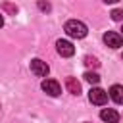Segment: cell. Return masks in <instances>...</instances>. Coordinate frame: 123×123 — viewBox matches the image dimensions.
<instances>
[{
  "instance_id": "obj_1",
  "label": "cell",
  "mask_w": 123,
  "mask_h": 123,
  "mask_svg": "<svg viewBox=\"0 0 123 123\" xmlns=\"http://www.w3.org/2000/svg\"><path fill=\"white\" fill-rule=\"evenodd\" d=\"M65 33H67L71 38H85L86 33H88V29H86V25H85L83 21L69 19V21L65 23Z\"/></svg>"
},
{
  "instance_id": "obj_2",
  "label": "cell",
  "mask_w": 123,
  "mask_h": 123,
  "mask_svg": "<svg viewBox=\"0 0 123 123\" xmlns=\"http://www.w3.org/2000/svg\"><path fill=\"white\" fill-rule=\"evenodd\" d=\"M88 100H90L92 104H96V106H104V104L108 102V92L102 90V88H98V86H94V88H90V92H88Z\"/></svg>"
},
{
  "instance_id": "obj_3",
  "label": "cell",
  "mask_w": 123,
  "mask_h": 123,
  "mask_svg": "<svg viewBox=\"0 0 123 123\" xmlns=\"http://www.w3.org/2000/svg\"><path fill=\"white\" fill-rule=\"evenodd\" d=\"M40 86H42V90H44L48 96H60V94H62V86H60V83L54 81V79H44Z\"/></svg>"
},
{
  "instance_id": "obj_4",
  "label": "cell",
  "mask_w": 123,
  "mask_h": 123,
  "mask_svg": "<svg viewBox=\"0 0 123 123\" xmlns=\"http://www.w3.org/2000/svg\"><path fill=\"white\" fill-rule=\"evenodd\" d=\"M104 42L110 48H119L123 44V35H119L115 31H108V33H104Z\"/></svg>"
},
{
  "instance_id": "obj_5",
  "label": "cell",
  "mask_w": 123,
  "mask_h": 123,
  "mask_svg": "<svg viewBox=\"0 0 123 123\" xmlns=\"http://www.w3.org/2000/svg\"><path fill=\"white\" fill-rule=\"evenodd\" d=\"M56 48H58V54L62 56V58H71L73 54H75V46L69 42V40H58L56 42Z\"/></svg>"
},
{
  "instance_id": "obj_6",
  "label": "cell",
  "mask_w": 123,
  "mask_h": 123,
  "mask_svg": "<svg viewBox=\"0 0 123 123\" xmlns=\"http://www.w3.org/2000/svg\"><path fill=\"white\" fill-rule=\"evenodd\" d=\"M31 71H33L37 77H46V75H48V71H50V67L46 65V62H42V60L35 58V60H31Z\"/></svg>"
},
{
  "instance_id": "obj_7",
  "label": "cell",
  "mask_w": 123,
  "mask_h": 123,
  "mask_svg": "<svg viewBox=\"0 0 123 123\" xmlns=\"http://www.w3.org/2000/svg\"><path fill=\"white\" fill-rule=\"evenodd\" d=\"M100 117H102V121H106V123H117V121H119V113H117L115 110H111V108H104V110L100 111Z\"/></svg>"
},
{
  "instance_id": "obj_8",
  "label": "cell",
  "mask_w": 123,
  "mask_h": 123,
  "mask_svg": "<svg viewBox=\"0 0 123 123\" xmlns=\"http://www.w3.org/2000/svg\"><path fill=\"white\" fill-rule=\"evenodd\" d=\"M65 88H67L71 94H75V96L81 94V83H79L75 77H67V79H65Z\"/></svg>"
},
{
  "instance_id": "obj_9",
  "label": "cell",
  "mask_w": 123,
  "mask_h": 123,
  "mask_svg": "<svg viewBox=\"0 0 123 123\" xmlns=\"http://www.w3.org/2000/svg\"><path fill=\"white\" fill-rule=\"evenodd\" d=\"M110 98L115 102V104H123V86L121 85H113L110 88Z\"/></svg>"
},
{
  "instance_id": "obj_10",
  "label": "cell",
  "mask_w": 123,
  "mask_h": 123,
  "mask_svg": "<svg viewBox=\"0 0 123 123\" xmlns=\"http://www.w3.org/2000/svg\"><path fill=\"white\" fill-rule=\"evenodd\" d=\"M85 81L90 83V85H98V83H100V77H98L96 73H92V71H86V73H85Z\"/></svg>"
},
{
  "instance_id": "obj_11",
  "label": "cell",
  "mask_w": 123,
  "mask_h": 123,
  "mask_svg": "<svg viewBox=\"0 0 123 123\" xmlns=\"http://www.w3.org/2000/svg\"><path fill=\"white\" fill-rule=\"evenodd\" d=\"M85 65H86V67H98L100 62H98L96 58H92V56H85Z\"/></svg>"
},
{
  "instance_id": "obj_12",
  "label": "cell",
  "mask_w": 123,
  "mask_h": 123,
  "mask_svg": "<svg viewBox=\"0 0 123 123\" xmlns=\"http://www.w3.org/2000/svg\"><path fill=\"white\" fill-rule=\"evenodd\" d=\"M111 19L113 21H123V10H119V8H115V10H111Z\"/></svg>"
},
{
  "instance_id": "obj_13",
  "label": "cell",
  "mask_w": 123,
  "mask_h": 123,
  "mask_svg": "<svg viewBox=\"0 0 123 123\" xmlns=\"http://www.w3.org/2000/svg\"><path fill=\"white\" fill-rule=\"evenodd\" d=\"M38 10H42V12H50L52 6H50L46 0H38Z\"/></svg>"
},
{
  "instance_id": "obj_14",
  "label": "cell",
  "mask_w": 123,
  "mask_h": 123,
  "mask_svg": "<svg viewBox=\"0 0 123 123\" xmlns=\"http://www.w3.org/2000/svg\"><path fill=\"white\" fill-rule=\"evenodd\" d=\"M4 10H6V12H10V13H13V15H15V12H17V8H15V6H12L10 2H4Z\"/></svg>"
},
{
  "instance_id": "obj_15",
  "label": "cell",
  "mask_w": 123,
  "mask_h": 123,
  "mask_svg": "<svg viewBox=\"0 0 123 123\" xmlns=\"http://www.w3.org/2000/svg\"><path fill=\"white\" fill-rule=\"evenodd\" d=\"M106 4H115V2H119V0H104Z\"/></svg>"
},
{
  "instance_id": "obj_16",
  "label": "cell",
  "mask_w": 123,
  "mask_h": 123,
  "mask_svg": "<svg viewBox=\"0 0 123 123\" xmlns=\"http://www.w3.org/2000/svg\"><path fill=\"white\" fill-rule=\"evenodd\" d=\"M2 25H4V17L0 15V27H2Z\"/></svg>"
},
{
  "instance_id": "obj_17",
  "label": "cell",
  "mask_w": 123,
  "mask_h": 123,
  "mask_svg": "<svg viewBox=\"0 0 123 123\" xmlns=\"http://www.w3.org/2000/svg\"><path fill=\"white\" fill-rule=\"evenodd\" d=\"M121 31H123V29H121Z\"/></svg>"
}]
</instances>
